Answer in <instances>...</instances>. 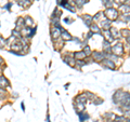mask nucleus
<instances>
[{"label": "nucleus", "mask_w": 130, "mask_h": 122, "mask_svg": "<svg viewBox=\"0 0 130 122\" xmlns=\"http://www.w3.org/2000/svg\"><path fill=\"white\" fill-rule=\"evenodd\" d=\"M120 7V11L123 12L124 14H129V5H121V6H119Z\"/></svg>", "instance_id": "24"}, {"label": "nucleus", "mask_w": 130, "mask_h": 122, "mask_svg": "<svg viewBox=\"0 0 130 122\" xmlns=\"http://www.w3.org/2000/svg\"><path fill=\"white\" fill-rule=\"evenodd\" d=\"M119 32H120V36H123L125 38L129 37V29H121Z\"/></svg>", "instance_id": "27"}, {"label": "nucleus", "mask_w": 130, "mask_h": 122, "mask_svg": "<svg viewBox=\"0 0 130 122\" xmlns=\"http://www.w3.org/2000/svg\"><path fill=\"white\" fill-rule=\"evenodd\" d=\"M108 30H109V32H111L112 37H113L114 39L117 38V37H120V32H119V30L117 29V28H115V27H111Z\"/></svg>", "instance_id": "15"}, {"label": "nucleus", "mask_w": 130, "mask_h": 122, "mask_svg": "<svg viewBox=\"0 0 130 122\" xmlns=\"http://www.w3.org/2000/svg\"><path fill=\"white\" fill-rule=\"evenodd\" d=\"M121 17H123V19H121V21H123L124 23H128L129 22V14H123L121 15Z\"/></svg>", "instance_id": "32"}, {"label": "nucleus", "mask_w": 130, "mask_h": 122, "mask_svg": "<svg viewBox=\"0 0 130 122\" xmlns=\"http://www.w3.org/2000/svg\"><path fill=\"white\" fill-rule=\"evenodd\" d=\"M86 97H85V95H78L76 96L75 98V103H81V104H85L86 103Z\"/></svg>", "instance_id": "20"}, {"label": "nucleus", "mask_w": 130, "mask_h": 122, "mask_svg": "<svg viewBox=\"0 0 130 122\" xmlns=\"http://www.w3.org/2000/svg\"><path fill=\"white\" fill-rule=\"evenodd\" d=\"M0 68H1V65H0Z\"/></svg>", "instance_id": "42"}, {"label": "nucleus", "mask_w": 130, "mask_h": 122, "mask_svg": "<svg viewBox=\"0 0 130 122\" xmlns=\"http://www.w3.org/2000/svg\"><path fill=\"white\" fill-rule=\"evenodd\" d=\"M15 26H16V29H15V30L21 31V30H22V28L25 27V23H24V18H22V17H19L18 19H16Z\"/></svg>", "instance_id": "9"}, {"label": "nucleus", "mask_w": 130, "mask_h": 122, "mask_svg": "<svg viewBox=\"0 0 130 122\" xmlns=\"http://www.w3.org/2000/svg\"><path fill=\"white\" fill-rule=\"evenodd\" d=\"M28 1H29V2H30V3H31V2H32V1H34V0H28Z\"/></svg>", "instance_id": "40"}, {"label": "nucleus", "mask_w": 130, "mask_h": 122, "mask_svg": "<svg viewBox=\"0 0 130 122\" xmlns=\"http://www.w3.org/2000/svg\"><path fill=\"white\" fill-rule=\"evenodd\" d=\"M6 97V90L0 88V99H3Z\"/></svg>", "instance_id": "31"}, {"label": "nucleus", "mask_w": 130, "mask_h": 122, "mask_svg": "<svg viewBox=\"0 0 130 122\" xmlns=\"http://www.w3.org/2000/svg\"><path fill=\"white\" fill-rule=\"evenodd\" d=\"M81 19H83L84 23L86 24L88 27L91 25V24H92V21H93V19H92V16H91V15H89V14H84L83 16H81Z\"/></svg>", "instance_id": "10"}, {"label": "nucleus", "mask_w": 130, "mask_h": 122, "mask_svg": "<svg viewBox=\"0 0 130 122\" xmlns=\"http://www.w3.org/2000/svg\"><path fill=\"white\" fill-rule=\"evenodd\" d=\"M22 109H23V110H25V107H24V103H22Z\"/></svg>", "instance_id": "39"}, {"label": "nucleus", "mask_w": 130, "mask_h": 122, "mask_svg": "<svg viewBox=\"0 0 130 122\" xmlns=\"http://www.w3.org/2000/svg\"><path fill=\"white\" fill-rule=\"evenodd\" d=\"M92 36H93V34H92V32H91V31H89V34H88V36H87V39H89V38H91V37H92Z\"/></svg>", "instance_id": "37"}, {"label": "nucleus", "mask_w": 130, "mask_h": 122, "mask_svg": "<svg viewBox=\"0 0 130 122\" xmlns=\"http://www.w3.org/2000/svg\"><path fill=\"white\" fill-rule=\"evenodd\" d=\"M103 32H104V37H105L104 40H107L108 42L113 41L114 38L112 37V35H111V32H109V30H103Z\"/></svg>", "instance_id": "18"}, {"label": "nucleus", "mask_w": 130, "mask_h": 122, "mask_svg": "<svg viewBox=\"0 0 130 122\" xmlns=\"http://www.w3.org/2000/svg\"><path fill=\"white\" fill-rule=\"evenodd\" d=\"M94 122H99V121H94Z\"/></svg>", "instance_id": "41"}, {"label": "nucleus", "mask_w": 130, "mask_h": 122, "mask_svg": "<svg viewBox=\"0 0 130 122\" xmlns=\"http://www.w3.org/2000/svg\"><path fill=\"white\" fill-rule=\"evenodd\" d=\"M63 59H64V62L66 63L67 65H70L71 67H75V65H76V59L73 57V55H66Z\"/></svg>", "instance_id": "7"}, {"label": "nucleus", "mask_w": 130, "mask_h": 122, "mask_svg": "<svg viewBox=\"0 0 130 122\" xmlns=\"http://www.w3.org/2000/svg\"><path fill=\"white\" fill-rule=\"evenodd\" d=\"M103 14L105 15V18L109 19V21H115L116 18H118L119 11L116 10L115 8H106V10L103 12Z\"/></svg>", "instance_id": "1"}, {"label": "nucleus", "mask_w": 130, "mask_h": 122, "mask_svg": "<svg viewBox=\"0 0 130 122\" xmlns=\"http://www.w3.org/2000/svg\"><path fill=\"white\" fill-rule=\"evenodd\" d=\"M102 15H103V12H98L94 16H92V19H93V21H99Z\"/></svg>", "instance_id": "28"}, {"label": "nucleus", "mask_w": 130, "mask_h": 122, "mask_svg": "<svg viewBox=\"0 0 130 122\" xmlns=\"http://www.w3.org/2000/svg\"><path fill=\"white\" fill-rule=\"evenodd\" d=\"M73 57H74L76 60H84L87 56L83 51H79V52H76L75 54H73Z\"/></svg>", "instance_id": "13"}, {"label": "nucleus", "mask_w": 130, "mask_h": 122, "mask_svg": "<svg viewBox=\"0 0 130 122\" xmlns=\"http://www.w3.org/2000/svg\"><path fill=\"white\" fill-rule=\"evenodd\" d=\"M64 21H65V23H66V24H71V23H73V22H74V18H71V17H66V18L64 19Z\"/></svg>", "instance_id": "34"}, {"label": "nucleus", "mask_w": 130, "mask_h": 122, "mask_svg": "<svg viewBox=\"0 0 130 122\" xmlns=\"http://www.w3.org/2000/svg\"><path fill=\"white\" fill-rule=\"evenodd\" d=\"M111 21L109 19H107V18H105V19H103V21H101V27H102V29L103 30H108L109 28H111Z\"/></svg>", "instance_id": "12"}, {"label": "nucleus", "mask_w": 130, "mask_h": 122, "mask_svg": "<svg viewBox=\"0 0 130 122\" xmlns=\"http://www.w3.org/2000/svg\"><path fill=\"white\" fill-rule=\"evenodd\" d=\"M92 57L94 60H96V62H101V60H103L105 58V54H104V52H93L92 53Z\"/></svg>", "instance_id": "5"}, {"label": "nucleus", "mask_w": 130, "mask_h": 122, "mask_svg": "<svg viewBox=\"0 0 130 122\" xmlns=\"http://www.w3.org/2000/svg\"><path fill=\"white\" fill-rule=\"evenodd\" d=\"M74 109H75V111H76L77 113L83 112V111H84V109H85V104L75 103V105H74Z\"/></svg>", "instance_id": "14"}, {"label": "nucleus", "mask_w": 130, "mask_h": 122, "mask_svg": "<svg viewBox=\"0 0 130 122\" xmlns=\"http://www.w3.org/2000/svg\"><path fill=\"white\" fill-rule=\"evenodd\" d=\"M102 99H100V98H98V97H95V100L94 101H93V104H95V105H98V104H101V103H102Z\"/></svg>", "instance_id": "35"}, {"label": "nucleus", "mask_w": 130, "mask_h": 122, "mask_svg": "<svg viewBox=\"0 0 130 122\" xmlns=\"http://www.w3.org/2000/svg\"><path fill=\"white\" fill-rule=\"evenodd\" d=\"M89 27H90V31L92 32V34H100L101 32V28L98 26L96 24H91Z\"/></svg>", "instance_id": "16"}, {"label": "nucleus", "mask_w": 130, "mask_h": 122, "mask_svg": "<svg viewBox=\"0 0 130 122\" xmlns=\"http://www.w3.org/2000/svg\"><path fill=\"white\" fill-rule=\"evenodd\" d=\"M78 115H79V119H80L81 122H85L86 120H88L89 118H90V116L86 112H80V113H78Z\"/></svg>", "instance_id": "21"}, {"label": "nucleus", "mask_w": 130, "mask_h": 122, "mask_svg": "<svg viewBox=\"0 0 130 122\" xmlns=\"http://www.w3.org/2000/svg\"><path fill=\"white\" fill-rule=\"evenodd\" d=\"M61 31H62V28L52 26V28H51V37H52V40H53V41H55V40H58L60 38Z\"/></svg>", "instance_id": "3"}, {"label": "nucleus", "mask_w": 130, "mask_h": 122, "mask_svg": "<svg viewBox=\"0 0 130 122\" xmlns=\"http://www.w3.org/2000/svg\"><path fill=\"white\" fill-rule=\"evenodd\" d=\"M7 87H10V82L5 76H0V88L5 89Z\"/></svg>", "instance_id": "11"}, {"label": "nucleus", "mask_w": 130, "mask_h": 122, "mask_svg": "<svg viewBox=\"0 0 130 122\" xmlns=\"http://www.w3.org/2000/svg\"><path fill=\"white\" fill-rule=\"evenodd\" d=\"M83 52H84L85 54H86V56L91 55V49H90V46H88V44L84 46V47H83Z\"/></svg>", "instance_id": "23"}, {"label": "nucleus", "mask_w": 130, "mask_h": 122, "mask_svg": "<svg viewBox=\"0 0 130 122\" xmlns=\"http://www.w3.org/2000/svg\"><path fill=\"white\" fill-rule=\"evenodd\" d=\"M60 37L63 39V41H71V40H73L72 35L67 30L63 29V28H62V31H61V36H60Z\"/></svg>", "instance_id": "6"}, {"label": "nucleus", "mask_w": 130, "mask_h": 122, "mask_svg": "<svg viewBox=\"0 0 130 122\" xmlns=\"http://www.w3.org/2000/svg\"><path fill=\"white\" fill-rule=\"evenodd\" d=\"M18 3H19V5L21 6L22 8H28V7L31 5V3L28 1V0H19Z\"/></svg>", "instance_id": "19"}, {"label": "nucleus", "mask_w": 130, "mask_h": 122, "mask_svg": "<svg viewBox=\"0 0 130 122\" xmlns=\"http://www.w3.org/2000/svg\"><path fill=\"white\" fill-rule=\"evenodd\" d=\"M85 95H88V96H85V97H86V99H90V100H92V99H94V98H95L94 94H92V93H90V92H85Z\"/></svg>", "instance_id": "26"}, {"label": "nucleus", "mask_w": 130, "mask_h": 122, "mask_svg": "<svg viewBox=\"0 0 130 122\" xmlns=\"http://www.w3.org/2000/svg\"><path fill=\"white\" fill-rule=\"evenodd\" d=\"M6 44H7V40H5V38L0 36V49L5 48V47H6Z\"/></svg>", "instance_id": "30"}, {"label": "nucleus", "mask_w": 130, "mask_h": 122, "mask_svg": "<svg viewBox=\"0 0 130 122\" xmlns=\"http://www.w3.org/2000/svg\"><path fill=\"white\" fill-rule=\"evenodd\" d=\"M89 1V0H74V2L76 3V6L78 7V8H80V7H83L85 3H87Z\"/></svg>", "instance_id": "25"}, {"label": "nucleus", "mask_w": 130, "mask_h": 122, "mask_svg": "<svg viewBox=\"0 0 130 122\" xmlns=\"http://www.w3.org/2000/svg\"><path fill=\"white\" fill-rule=\"evenodd\" d=\"M114 2H115L117 6H121L126 2V0H114Z\"/></svg>", "instance_id": "33"}, {"label": "nucleus", "mask_w": 130, "mask_h": 122, "mask_svg": "<svg viewBox=\"0 0 130 122\" xmlns=\"http://www.w3.org/2000/svg\"><path fill=\"white\" fill-rule=\"evenodd\" d=\"M111 51L113 52L114 55L116 56H121L124 55L125 51H124V46L121 42H117L116 44H114L113 47H111Z\"/></svg>", "instance_id": "2"}, {"label": "nucleus", "mask_w": 130, "mask_h": 122, "mask_svg": "<svg viewBox=\"0 0 130 122\" xmlns=\"http://www.w3.org/2000/svg\"><path fill=\"white\" fill-rule=\"evenodd\" d=\"M102 1H103V5L105 8H112L113 3L111 2V0H102Z\"/></svg>", "instance_id": "29"}, {"label": "nucleus", "mask_w": 130, "mask_h": 122, "mask_svg": "<svg viewBox=\"0 0 130 122\" xmlns=\"http://www.w3.org/2000/svg\"><path fill=\"white\" fill-rule=\"evenodd\" d=\"M101 64L103 65V67L108 68V69H115L116 68L115 63L112 62V60H109V59H107V58H104L103 60H101Z\"/></svg>", "instance_id": "4"}, {"label": "nucleus", "mask_w": 130, "mask_h": 122, "mask_svg": "<svg viewBox=\"0 0 130 122\" xmlns=\"http://www.w3.org/2000/svg\"><path fill=\"white\" fill-rule=\"evenodd\" d=\"M2 63H3V58L1 57V56H0V65H1Z\"/></svg>", "instance_id": "38"}, {"label": "nucleus", "mask_w": 130, "mask_h": 122, "mask_svg": "<svg viewBox=\"0 0 130 122\" xmlns=\"http://www.w3.org/2000/svg\"><path fill=\"white\" fill-rule=\"evenodd\" d=\"M124 91H121V90H118L117 91L115 94H114V96H113V100H114V103L115 104H119V101H120V99H121V97H123V95H124Z\"/></svg>", "instance_id": "8"}, {"label": "nucleus", "mask_w": 130, "mask_h": 122, "mask_svg": "<svg viewBox=\"0 0 130 122\" xmlns=\"http://www.w3.org/2000/svg\"><path fill=\"white\" fill-rule=\"evenodd\" d=\"M24 23H25V26L30 27V26L32 25V24H34V21L31 19L30 16H26V17L24 18Z\"/></svg>", "instance_id": "22"}, {"label": "nucleus", "mask_w": 130, "mask_h": 122, "mask_svg": "<svg viewBox=\"0 0 130 122\" xmlns=\"http://www.w3.org/2000/svg\"><path fill=\"white\" fill-rule=\"evenodd\" d=\"M11 6H12V2H10V3H8V5L5 7V9H7V10H9L10 8H11Z\"/></svg>", "instance_id": "36"}, {"label": "nucleus", "mask_w": 130, "mask_h": 122, "mask_svg": "<svg viewBox=\"0 0 130 122\" xmlns=\"http://www.w3.org/2000/svg\"><path fill=\"white\" fill-rule=\"evenodd\" d=\"M103 51L105 54L107 52H111V42H108L107 40H104L103 41Z\"/></svg>", "instance_id": "17"}]
</instances>
